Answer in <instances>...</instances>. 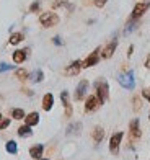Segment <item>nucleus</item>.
Instances as JSON below:
<instances>
[{"label":"nucleus","instance_id":"17","mask_svg":"<svg viewBox=\"0 0 150 160\" xmlns=\"http://www.w3.org/2000/svg\"><path fill=\"white\" fill-rule=\"evenodd\" d=\"M28 78H30L31 82H34V83H38V82H41V80L44 78V74H42L41 70H34V72H31V74L28 75Z\"/></svg>","mask_w":150,"mask_h":160},{"label":"nucleus","instance_id":"1","mask_svg":"<svg viewBox=\"0 0 150 160\" xmlns=\"http://www.w3.org/2000/svg\"><path fill=\"white\" fill-rule=\"evenodd\" d=\"M95 90H96V97L99 98V101L104 103L108 100V92H109L108 82L106 80H98V82H95Z\"/></svg>","mask_w":150,"mask_h":160},{"label":"nucleus","instance_id":"22","mask_svg":"<svg viewBox=\"0 0 150 160\" xmlns=\"http://www.w3.org/2000/svg\"><path fill=\"white\" fill-rule=\"evenodd\" d=\"M7 152H8V154H17V152H18V145H17L15 141H8V142H7Z\"/></svg>","mask_w":150,"mask_h":160},{"label":"nucleus","instance_id":"23","mask_svg":"<svg viewBox=\"0 0 150 160\" xmlns=\"http://www.w3.org/2000/svg\"><path fill=\"white\" fill-rule=\"evenodd\" d=\"M12 116L13 119H25V111L20 108H15V110H12Z\"/></svg>","mask_w":150,"mask_h":160},{"label":"nucleus","instance_id":"37","mask_svg":"<svg viewBox=\"0 0 150 160\" xmlns=\"http://www.w3.org/2000/svg\"><path fill=\"white\" fill-rule=\"evenodd\" d=\"M148 119H150V118H148Z\"/></svg>","mask_w":150,"mask_h":160},{"label":"nucleus","instance_id":"33","mask_svg":"<svg viewBox=\"0 0 150 160\" xmlns=\"http://www.w3.org/2000/svg\"><path fill=\"white\" fill-rule=\"evenodd\" d=\"M145 67H147V69H150V54L147 56V59H145Z\"/></svg>","mask_w":150,"mask_h":160},{"label":"nucleus","instance_id":"11","mask_svg":"<svg viewBox=\"0 0 150 160\" xmlns=\"http://www.w3.org/2000/svg\"><path fill=\"white\" fill-rule=\"evenodd\" d=\"M52 105H54L52 93H46L44 98H42V108H44V111H51L52 110Z\"/></svg>","mask_w":150,"mask_h":160},{"label":"nucleus","instance_id":"9","mask_svg":"<svg viewBox=\"0 0 150 160\" xmlns=\"http://www.w3.org/2000/svg\"><path fill=\"white\" fill-rule=\"evenodd\" d=\"M82 67H83V62H82V61H74V62L67 67L65 74H67V75H77L78 72L82 70Z\"/></svg>","mask_w":150,"mask_h":160},{"label":"nucleus","instance_id":"3","mask_svg":"<svg viewBox=\"0 0 150 160\" xmlns=\"http://www.w3.org/2000/svg\"><path fill=\"white\" fill-rule=\"evenodd\" d=\"M39 23L44 28H51V26L59 23V17H57L56 13H52V12H46V13H42V15L39 17Z\"/></svg>","mask_w":150,"mask_h":160},{"label":"nucleus","instance_id":"16","mask_svg":"<svg viewBox=\"0 0 150 160\" xmlns=\"http://www.w3.org/2000/svg\"><path fill=\"white\" fill-rule=\"evenodd\" d=\"M42 150H44L42 144H36L34 147H31V149H30V155H31L33 158H39V157L42 155Z\"/></svg>","mask_w":150,"mask_h":160},{"label":"nucleus","instance_id":"15","mask_svg":"<svg viewBox=\"0 0 150 160\" xmlns=\"http://www.w3.org/2000/svg\"><path fill=\"white\" fill-rule=\"evenodd\" d=\"M60 100H62L64 106H65V114L70 116V114H72V108H70V103H69V93L67 92H62L60 93Z\"/></svg>","mask_w":150,"mask_h":160},{"label":"nucleus","instance_id":"19","mask_svg":"<svg viewBox=\"0 0 150 160\" xmlns=\"http://www.w3.org/2000/svg\"><path fill=\"white\" fill-rule=\"evenodd\" d=\"M31 134H33V131H31V126H28V124L21 126V128L18 129V136H21V137H30Z\"/></svg>","mask_w":150,"mask_h":160},{"label":"nucleus","instance_id":"25","mask_svg":"<svg viewBox=\"0 0 150 160\" xmlns=\"http://www.w3.org/2000/svg\"><path fill=\"white\" fill-rule=\"evenodd\" d=\"M12 69H13V65H8V64H5V62L0 64V72H7V70H12Z\"/></svg>","mask_w":150,"mask_h":160},{"label":"nucleus","instance_id":"31","mask_svg":"<svg viewBox=\"0 0 150 160\" xmlns=\"http://www.w3.org/2000/svg\"><path fill=\"white\" fill-rule=\"evenodd\" d=\"M54 44H57V46H62V41H60L59 36H56V38H54Z\"/></svg>","mask_w":150,"mask_h":160},{"label":"nucleus","instance_id":"30","mask_svg":"<svg viewBox=\"0 0 150 160\" xmlns=\"http://www.w3.org/2000/svg\"><path fill=\"white\" fill-rule=\"evenodd\" d=\"M38 8H39V3H38V2H36V3H33V5L30 7V10H31V12H36Z\"/></svg>","mask_w":150,"mask_h":160},{"label":"nucleus","instance_id":"36","mask_svg":"<svg viewBox=\"0 0 150 160\" xmlns=\"http://www.w3.org/2000/svg\"><path fill=\"white\" fill-rule=\"evenodd\" d=\"M41 160H47V158H41Z\"/></svg>","mask_w":150,"mask_h":160},{"label":"nucleus","instance_id":"8","mask_svg":"<svg viewBox=\"0 0 150 160\" xmlns=\"http://www.w3.org/2000/svg\"><path fill=\"white\" fill-rule=\"evenodd\" d=\"M87 90H88V82H87V80H82V82L77 85V90H75V100H82L85 95H87Z\"/></svg>","mask_w":150,"mask_h":160},{"label":"nucleus","instance_id":"18","mask_svg":"<svg viewBox=\"0 0 150 160\" xmlns=\"http://www.w3.org/2000/svg\"><path fill=\"white\" fill-rule=\"evenodd\" d=\"M80 129H82V124L80 122H74V124H70L67 128V134L72 136V134H80Z\"/></svg>","mask_w":150,"mask_h":160},{"label":"nucleus","instance_id":"6","mask_svg":"<svg viewBox=\"0 0 150 160\" xmlns=\"http://www.w3.org/2000/svg\"><path fill=\"white\" fill-rule=\"evenodd\" d=\"M99 105H103V103L99 101V98L96 95L88 97L87 98V103H85V110H87V111H95L96 108H99Z\"/></svg>","mask_w":150,"mask_h":160},{"label":"nucleus","instance_id":"20","mask_svg":"<svg viewBox=\"0 0 150 160\" xmlns=\"http://www.w3.org/2000/svg\"><path fill=\"white\" fill-rule=\"evenodd\" d=\"M103 137H104V131H103V128H96V129L93 131V139H95V142H101V141H103Z\"/></svg>","mask_w":150,"mask_h":160},{"label":"nucleus","instance_id":"13","mask_svg":"<svg viewBox=\"0 0 150 160\" xmlns=\"http://www.w3.org/2000/svg\"><path fill=\"white\" fill-rule=\"evenodd\" d=\"M131 137H132V139H139V137H140L139 119H134V121L131 122Z\"/></svg>","mask_w":150,"mask_h":160},{"label":"nucleus","instance_id":"7","mask_svg":"<svg viewBox=\"0 0 150 160\" xmlns=\"http://www.w3.org/2000/svg\"><path fill=\"white\" fill-rule=\"evenodd\" d=\"M99 48H96L93 52H91L87 59H85V62H83V67H91V65H96V62L99 61Z\"/></svg>","mask_w":150,"mask_h":160},{"label":"nucleus","instance_id":"35","mask_svg":"<svg viewBox=\"0 0 150 160\" xmlns=\"http://www.w3.org/2000/svg\"><path fill=\"white\" fill-rule=\"evenodd\" d=\"M0 121H2V114H0Z\"/></svg>","mask_w":150,"mask_h":160},{"label":"nucleus","instance_id":"5","mask_svg":"<svg viewBox=\"0 0 150 160\" xmlns=\"http://www.w3.org/2000/svg\"><path fill=\"white\" fill-rule=\"evenodd\" d=\"M147 8H148V3L145 2H140V3H137L134 7V10H132V15H131V20H137V18H140L144 13L147 12Z\"/></svg>","mask_w":150,"mask_h":160},{"label":"nucleus","instance_id":"32","mask_svg":"<svg viewBox=\"0 0 150 160\" xmlns=\"http://www.w3.org/2000/svg\"><path fill=\"white\" fill-rule=\"evenodd\" d=\"M106 3V0H96V7H103Z\"/></svg>","mask_w":150,"mask_h":160},{"label":"nucleus","instance_id":"27","mask_svg":"<svg viewBox=\"0 0 150 160\" xmlns=\"http://www.w3.org/2000/svg\"><path fill=\"white\" fill-rule=\"evenodd\" d=\"M142 97L150 101V88H144V90H142Z\"/></svg>","mask_w":150,"mask_h":160},{"label":"nucleus","instance_id":"34","mask_svg":"<svg viewBox=\"0 0 150 160\" xmlns=\"http://www.w3.org/2000/svg\"><path fill=\"white\" fill-rule=\"evenodd\" d=\"M147 3H148V5H150V0H147Z\"/></svg>","mask_w":150,"mask_h":160},{"label":"nucleus","instance_id":"12","mask_svg":"<svg viewBox=\"0 0 150 160\" xmlns=\"http://www.w3.org/2000/svg\"><path fill=\"white\" fill-rule=\"evenodd\" d=\"M26 61V51L25 49H18L13 52V62L15 64H23Z\"/></svg>","mask_w":150,"mask_h":160},{"label":"nucleus","instance_id":"21","mask_svg":"<svg viewBox=\"0 0 150 160\" xmlns=\"http://www.w3.org/2000/svg\"><path fill=\"white\" fill-rule=\"evenodd\" d=\"M21 41H23V33H13L10 36V39H8L10 44H18V42H21Z\"/></svg>","mask_w":150,"mask_h":160},{"label":"nucleus","instance_id":"28","mask_svg":"<svg viewBox=\"0 0 150 160\" xmlns=\"http://www.w3.org/2000/svg\"><path fill=\"white\" fill-rule=\"evenodd\" d=\"M62 5H67V0H57V2H54V8L62 7Z\"/></svg>","mask_w":150,"mask_h":160},{"label":"nucleus","instance_id":"24","mask_svg":"<svg viewBox=\"0 0 150 160\" xmlns=\"http://www.w3.org/2000/svg\"><path fill=\"white\" fill-rule=\"evenodd\" d=\"M28 75H30V74H28V72H26L25 69H20V70H17V77H18V78H21V80H25Z\"/></svg>","mask_w":150,"mask_h":160},{"label":"nucleus","instance_id":"2","mask_svg":"<svg viewBox=\"0 0 150 160\" xmlns=\"http://www.w3.org/2000/svg\"><path fill=\"white\" fill-rule=\"evenodd\" d=\"M118 82L121 83V87H124V88H127V90H132L134 87H135L134 72L129 70V72H126V74H121V75L118 77Z\"/></svg>","mask_w":150,"mask_h":160},{"label":"nucleus","instance_id":"29","mask_svg":"<svg viewBox=\"0 0 150 160\" xmlns=\"http://www.w3.org/2000/svg\"><path fill=\"white\" fill-rule=\"evenodd\" d=\"M132 30H134V25H132V23H129V25H127V28L124 30V34H129Z\"/></svg>","mask_w":150,"mask_h":160},{"label":"nucleus","instance_id":"4","mask_svg":"<svg viewBox=\"0 0 150 160\" xmlns=\"http://www.w3.org/2000/svg\"><path fill=\"white\" fill-rule=\"evenodd\" d=\"M121 141H123V132H116V134H113L111 141H109V150H111V154L118 155V152H119V144H121Z\"/></svg>","mask_w":150,"mask_h":160},{"label":"nucleus","instance_id":"14","mask_svg":"<svg viewBox=\"0 0 150 160\" xmlns=\"http://www.w3.org/2000/svg\"><path fill=\"white\" fill-rule=\"evenodd\" d=\"M25 121H26L28 126H36L39 122V114L38 113H30V114L25 116Z\"/></svg>","mask_w":150,"mask_h":160},{"label":"nucleus","instance_id":"10","mask_svg":"<svg viewBox=\"0 0 150 160\" xmlns=\"http://www.w3.org/2000/svg\"><path fill=\"white\" fill-rule=\"evenodd\" d=\"M116 46H118V39H113L109 44L103 49V54H101V56L104 57V59H109V57L114 54V49H116Z\"/></svg>","mask_w":150,"mask_h":160},{"label":"nucleus","instance_id":"26","mask_svg":"<svg viewBox=\"0 0 150 160\" xmlns=\"http://www.w3.org/2000/svg\"><path fill=\"white\" fill-rule=\"evenodd\" d=\"M8 124H10V119H2V121H0V131L7 129V128H8Z\"/></svg>","mask_w":150,"mask_h":160}]
</instances>
